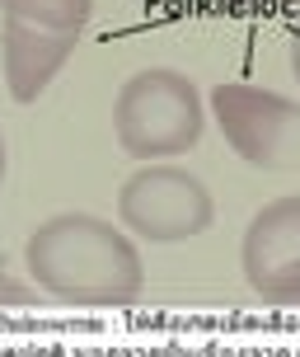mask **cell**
Masks as SVG:
<instances>
[{
    "instance_id": "1",
    "label": "cell",
    "mask_w": 300,
    "mask_h": 357,
    "mask_svg": "<svg viewBox=\"0 0 300 357\" xmlns=\"http://www.w3.org/2000/svg\"><path fill=\"white\" fill-rule=\"evenodd\" d=\"M29 278L42 296L80 310H123L145 291V264L132 231L94 212L47 216L24 245Z\"/></svg>"
},
{
    "instance_id": "3",
    "label": "cell",
    "mask_w": 300,
    "mask_h": 357,
    "mask_svg": "<svg viewBox=\"0 0 300 357\" xmlns=\"http://www.w3.org/2000/svg\"><path fill=\"white\" fill-rule=\"evenodd\" d=\"M118 221L145 245H183L216 221V197L183 165L145 160L118 188Z\"/></svg>"
},
{
    "instance_id": "7",
    "label": "cell",
    "mask_w": 300,
    "mask_h": 357,
    "mask_svg": "<svg viewBox=\"0 0 300 357\" xmlns=\"http://www.w3.org/2000/svg\"><path fill=\"white\" fill-rule=\"evenodd\" d=\"M0 15L42 24V29H61V33H85L94 0H0Z\"/></svg>"
},
{
    "instance_id": "6",
    "label": "cell",
    "mask_w": 300,
    "mask_h": 357,
    "mask_svg": "<svg viewBox=\"0 0 300 357\" xmlns=\"http://www.w3.org/2000/svg\"><path fill=\"white\" fill-rule=\"evenodd\" d=\"M80 33H61V29H42V24H24V19H5L0 24V66H5V89L15 104H33L42 89L56 80L75 52Z\"/></svg>"
},
{
    "instance_id": "8",
    "label": "cell",
    "mask_w": 300,
    "mask_h": 357,
    "mask_svg": "<svg viewBox=\"0 0 300 357\" xmlns=\"http://www.w3.org/2000/svg\"><path fill=\"white\" fill-rule=\"evenodd\" d=\"M0 305H33V291H19L15 278H0Z\"/></svg>"
},
{
    "instance_id": "10",
    "label": "cell",
    "mask_w": 300,
    "mask_h": 357,
    "mask_svg": "<svg viewBox=\"0 0 300 357\" xmlns=\"http://www.w3.org/2000/svg\"><path fill=\"white\" fill-rule=\"evenodd\" d=\"M0 183H5V127H0Z\"/></svg>"
},
{
    "instance_id": "9",
    "label": "cell",
    "mask_w": 300,
    "mask_h": 357,
    "mask_svg": "<svg viewBox=\"0 0 300 357\" xmlns=\"http://www.w3.org/2000/svg\"><path fill=\"white\" fill-rule=\"evenodd\" d=\"M286 52H291V75H296V85H300V29L291 33V47Z\"/></svg>"
},
{
    "instance_id": "2",
    "label": "cell",
    "mask_w": 300,
    "mask_h": 357,
    "mask_svg": "<svg viewBox=\"0 0 300 357\" xmlns=\"http://www.w3.org/2000/svg\"><path fill=\"white\" fill-rule=\"evenodd\" d=\"M202 89L174 66H145L127 75L113 99V137L132 160H178L202 142Z\"/></svg>"
},
{
    "instance_id": "5",
    "label": "cell",
    "mask_w": 300,
    "mask_h": 357,
    "mask_svg": "<svg viewBox=\"0 0 300 357\" xmlns=\"http://www.w3.org/2000/svg\"><path fill=\"white\" fill-rule=\"evenodd\" d=\"M239 264L263 305H300V197H272L253 212Z\"/></svg>"
},
{
    "instance_id": "4",
    "label": "cell",
    "mask_w": 300,
    "mask_h": 357,
    "mask_svg": "<svg viewBox=\"0 0 300 357\" xmlns=\"http://www.w3.org/2000/svg\"><path fill=\"white\" fill-rule=\"evenodd\" d=\"M226 146L253 169H282L300 155V104L277 89L226 80L207 94Z\"/></svg>"
}]
</instances>
